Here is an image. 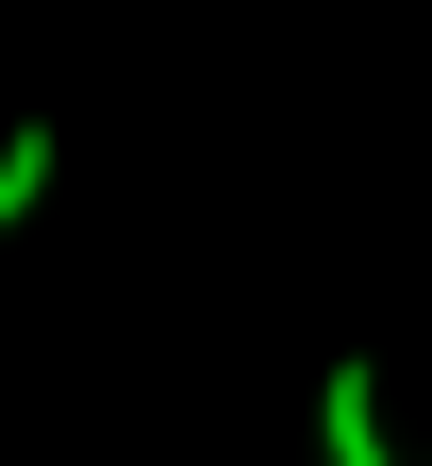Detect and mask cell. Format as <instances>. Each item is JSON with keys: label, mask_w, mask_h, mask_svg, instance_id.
<instances>
[{"label": "cell", "mask_w": 432, "mask_h": 466, "mask_svg": "<svg viewBox=\"0 0 432 466\" xmlns=\"http://www.w3.org/2000/svg\"><path fill=\"white\" fill-rule=\"evenodd\" d=\"M316 466H399L383 450V367H333L316 383Z\"/></svg>", "instance_id": "6da1fadb"}, {"label": "cell", "mask_w": 432, "mask_h": 466, "mask_svg": "<svg viewBox=\"0 0 432 466\" xmlns=\"http://www.w3.org/2000/svg\"><path fill=\"white\" fill-rule=\"evenodd\" d=\"M50 150H67V134H50V116H17V134H0V233H17V217L50 200Z\"/></svg>", "instance_id": "7a4b0ae2"}]
</instances>
